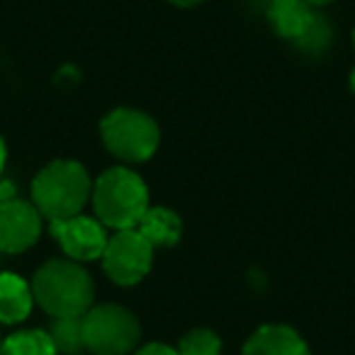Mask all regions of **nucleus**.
<instances>
[{"instance_id":"f257e3e1","label":"nucleus","mask_w":355,"mask_h":355,"mask_svg":"<svg viewBox=\"0 0 355 355\" xmlns=\"http://www.w3.org/2000/svg\"><path fill=\"white\" fill-rule=\"evenodd\" d=\"M35 302L54 319L83 316L93 306L95 285L90 272L71 258L49 261L35 272L32 280Z\"/></svg>"},{"instance_id":"f03ea898","label":"nucleus","mask_w":355,"mask_h":355,"mask_svg":"<svg viewBox=\"0 0 355 355\" xmlns=\"http://www.w3.org/2000/svg\"><path fill=\"white\" fill-rule=\"evenodd\" d=\"M93 193V183L78 161L56 158L46 163L32 180V205L49 222L80 214Z\"/></svg>"},{"instance_id":"7ed1b4c3","label":"nucleus","mask_w":355,"mask_h":355,"mask_svg":"<svg viewBox=\"0 0 355 355\" xmlns=\"http://www.w3.org/2000/svg\"><path fill=\"white\" fill-rule=\"evenodd\" d=\"M93 209L105 227L122 232L134 229L148 209V188L144 178L127 166L107 168L93 183Z\"/></svg>"},{"instance_id":"20e7f679","label":"nucleus","mask_w":355,"mask_h":355,"mask_svg":"<svg viewBox=\"0 0 355 355\" xmlns=\"http://www.w3.org/2000/svg\"><path fill=\"white\" fill-rule=\"evenodd\" d=\"M107 151L124 163H144L161 146V129L151 114L134 107H117L100 122Z\"/></svg>"},{"instance_id":"39448f33","label":"nucleus","mask_w":355,"mask_h":355,"mask_svg":"<svg viewBox=\"0 0 355 355\" xmlns=\"http://www.w3.org/2000/svg\"><path fill=\"white\" fill-rule=\"evenodd\" d=\"M141 338L139 319L119 304H98L83 314L85 350L93 355H129Z\"/></svg>"},{"instance_id":"423d86ee","label":"nucleus","mask_w":355,"mask_h":355,"mask_svg":"<svg viewBox=\"0 0 355 355\" xmlns=\"http://www.w3.org/2000/svg\"><path fill=\"white\" fill-rule=\"evenodd\" d=\"M153 266V246L137 232V229H122L110 236L107 248L103 253L105 275L114 285L132 287L148 275Z\"/></svg>"},{"instance_id":"0eeeda50","label":"nucleus","mask_w":355,"mask_h":355,"mask_svg":"<svg viewBox=\"0 0 355 355\" xmlns=\"http://www.w3.org/2000/svg\"><path fill=\"white\" fill-rule=\"evenodd\" d=\"M51 236L61 246V251L76 263H88L103 258L107 248V232L100 219L76 214L69 219H54L51 222Z\"/></svg>"},{"instance_id":"6e6552de","label":"nucleus","mask_w":355,"mask_h":355,"mask_svg":"<svg viewBox=\"0 0 355 355\" xmlns=\"http://www.w3.org/2000/svg\"><path fill=\"white\" fill-rule=\"evenodd\" d=\"M42 236V212L25 200L0 202V253H22Z\"/></svg>"},{"instance_id":"1a4fd4ad","label":"nucleus","mask_w":355,"mask_h":355,"mask_svg":"<svg viewBox=\"0 0 355 355\" xmlns=\"http://www.w3.org/2000/svg\"><path fill=\"white\" fill-rule=\"evenodd\" d=\"M241 355H311L306 340L292 326L266 324L251 334Z\"/></svg>"},{"instance_id":"9d476101","label":"nucleus","mask_w":355,"mask_h":355,"mask_svg":"<svg viewBox=\"0 0 355 355\" xmlns=\"http://www.w3.org/2000/svg\"><path fill=\"white\" fill-rule=\"evenodd\" d=\"M266 15L272 30L282 40H290L295 44L311 27V22L316 17V8H311L304 0H270Z\"/></svg>"},{"instance_id":"9b49d317","label":"nucleus","mask_w":355,"mask_h":355,"mask_svg":"<svg viewBox=\"0 0 355 355\" xmlns=\"http://www.w3.org/2000/svg\"><path fill=\"white\" fill-rule=\"evenodd\" d=\"M35 295L32 285L15 272H0V324H22L30 316Z\"/></svg>"},{"instance_id":"f8f14e48","label":"nucleus","mask_w":355,"mask_h":355,"mask_svg":"<svg viewBox=\"0 0 355 355\" xmlns=\"http://www.w3.org/2000/svg\"><path fill=\"white\" fill-rule=\"evenodd\" d=\"M134 229L153 248H171L183 236V222H180L178 212L168 207H148Z\"/></svg>"},{"instance_id":"ddd939ff","label":"nucleus","mask_w":355,"mask_h":355,"mask_svg":"<svg viewBox=\"0 0 355 355\" xmlns=\"http://www.w3.org/2000/svg\"><path fill=\"white\" fill-rule=\"evenodd\" d=\"M54 338L49 331L42 329H22L8 336L0 343V355H56Z\"/></svg>"},{"instance_id":"4468645a","label":"nucleus","mask_w":355,"mask_h":355,"mask_svg":"<svg viewBox=\"0 0 355 355\" xmlns=\"http://www.w3.org/2000/svg\"><path fill=\"white\" fill-rule=\"evenodd\" d=\"M51 338L59 353L76 355L85 348L83 340V316H73V319H54L51 326Z\"/></svg>"},{"instance_id":"2eb2a0df","label":"nucleus","mask_w":355,"mask_h":355,"mask_svg":"<svg viewBox=\"0 0 355 355\" xmlns=\"http://www.w3.org/2000/svg\"><path fill=\"white\" fill-rule=\"evenodd\" d=\"M178 355H222V338L212 329H193L180 338Z\"/></svg>"},{"instance_id":"dca6fc26","label":"nucleus","mask_w":355,"mask_h":355,"mask_svg":"<svg viewBox=\"0 0 355 355\" xmlns=\"http://www.w3.org/2000/svg\"><path fill=\"white\" fill-rule=\"evenodd\" d=\"M331 44V25L326 22L324 15H319L316 12L314 22H311V27L306 30V35L302 37L300 42H295L297 49L306 51V54H321V51H326Z\"/></svg>"},{"instance_id":"f3484780","label":"nucleus","mask_w":355,"mask_h":355,"mask_svg":"<svg viewBox=\"0 0 355 355\" xmlns=\"http://www.w3.org/2000/svg\"><path fill=\"white\" fill-rule=\"evenodd\" d=\"M132 355H178V350L171 348V345H166V343H148V345L137 348Z\"/></svg>"},{"instance_id":"a211bd4d","label":"nucleus","mask_w":355,"mask_h":355,"mask_svg":"<svg viewBox=\"0 0 355 355\" xmlns=\"http://www.w3.org/2000/svg\"><path fill=\"white\" fill-rule=\"evenodd\" d=\"M15 198V185L8 183V180H0V202Z\"/></svg>"},{"instance_id":"6ab92c4d","label":"nucleus","mask_w":355,"mask_h":355,"mask_svg":"<svg viewBox=\"0 0 355 355\" xmlns=\"http://www.w3.org/2000/svg\"><path fill=\"white\" fill-rule=\"evenodd\" d=\"M6 163H8V146H6V139L0 137V175L6 171Z\"/></svg>"},{"instance_id":"aec40b11","label":"nucleus","mask_w":355,"mask_h":355,"mask_svg":"<svg viewBox=\"0 0 355 355\" xmlns=\"http://www.w3.org/2000/svg\"><path fill=\"white\" fill-rule=\"evenodd\" d=\"M168 3L175 8H195V6H200V3H205V0H168Z\"/></svg>"},{"instance_id":"412c9836","label":"nucleus","mask_w":355,"mask_h":355,"mask_svg":"<svg viewBox=\"0 0 355 355\" xmlns=\"http://www.w3.org/2000/svg\"><path fill=\"white\" fill-rule=\"evenodd\" d=\"M304 3H309L311 8H321V6H329V3H334V0H304Z\"/></svg>"},{"instance_id":"4be33fe9","label":"nucleus","mask_w":355,"mask_h":355,"mask_svg":"<svg viewBox=\"0 0 355 355\" xmlns=\"http://www.w3.org/2000/svg\"><path fill=\"white\" fill-rule=\"evenodd\" d=\"M350 90H353V95H355V69L350 71Z\"/></svg>"},{"instance_id":"5701e85b","label":"nucleus","mask_w":355,"mask_h":355,"mask_svg":"<svg viewBox=\"0 0 355 355\" xmlns=\"http://www.w3.org/2000/svg\"><path fill=\"white\" fill-rule=\"evenodd\" d=\"M353 44H355V30H353Z\"/></svg>"},{"instance_id":"b1692460","label":"nucleus","mask_w":355,"mask_h":355,"mask_svg":"<svg viewBox=\"0 0 355 355\" xmlns=\"http://www.w3.org/2000/svg\"><path fill=\"white\" fill-rule=\"evenodd\" d=\"M0 343H3V340H0Z\"/></svg>"}]
</instances>
